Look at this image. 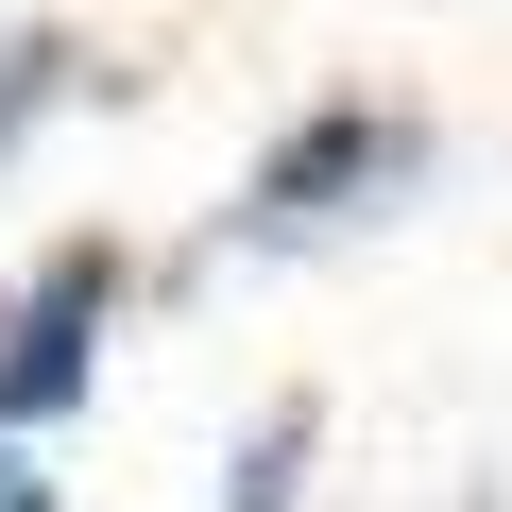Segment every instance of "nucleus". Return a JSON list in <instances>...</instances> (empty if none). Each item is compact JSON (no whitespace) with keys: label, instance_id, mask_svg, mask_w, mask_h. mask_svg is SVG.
Masks as SVG:
<instances>
[{"label":"nucleus","instance_id":"f257e3e1","mask_svg":"<svg viewBox=\"0 0 512 512\" xmlns=\"http://www.w3.org/2000/svg\"><path fill=\"white\" fill-rule=\"evenodd\" d=\"M427 188V120L410 103H308L274 154L239 171V205H222V256H308V239H359L376 205H410Z\"/></svg>","mask_w":512,"mask_h":512},{"label":"nucleus","instance_id":"7ed1b4c3","mask_svg":"<svg viewBox=\"0 0 512 512\" xmlns=\"http://www.w3.org/2000/svg\"><path fill=\"white\" fill-rule=\"evenodd\" d=\"M69 103H86V35H52V18H35V35H0V171H18Z\"/></svg>","mask_w":512,"mask_h":512},{"label":"nucleus","instance_id":"20e7f679","mask_svg":"<svg viewBox=\"0 0 512 512\" xmlns=\"http://www.w3.org/2000/svg\"><path fill=\"white\" fill-rule=\"evenodd\" d=\"M308 444H325V410L274 393V427H239V461H222V512H308Z\"/></svg>","mask_w":512,"mask_h":512},{"label":"nucleus","instance_id":"f03ea898","mask_svg":"<svg viewBox=\"0 0 512 512\" xmlns=\"http://www.w3.org/2000/svg\"><path fill=\"white\" fill-rule=\"evenodd\" d=\"M103 342H120V239H52L18 274V308H0V427L52 444L103 393Z\"/></svg>","mask_w":512,"mask_h":512},{"label":"nucleus","instance_id":"39448f33","mask_svg":"<svg viewBox=\"0 0 512 512\" xmlns=\"http://www.w3.org/2000/svg\"><path fill=\"white\" fill-rule=\"evenodd\" d=\"M0 512H52V461H35V427H0Z\"/></svg>","mask_w":512,"mask_h":512}]
</instances>
